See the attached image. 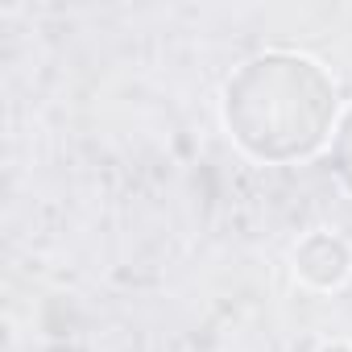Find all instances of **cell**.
<instances>
[{
    "mask_svg": "<svg viewBox=\"0 0 352 352\" xmlns=\"http://www.w3.org/2000/svg\"><path fill=\"white\" fill-rule=\"evenodd\" d=\"M331 170H336V179L344 183V191L352 195V108L336 124V137H331Z\"/></svg>",
    "mask_w": 352,
    "mask_h": 352,
    "instance_id": "obj_2",
    "label": "cell"
},
{
    "mask_svg": "<svg viewBox=\"0 0 352 352\" xmlns=\"http://www.w3.org/2000/svg\"><path fill=\"white\" fill-rule=\"evenodd\" d=\"M336 116V87L315 58L257 54L224 87V124L232 141L261 162L315 153Z\"/></svg>",
    "mask_w": 352,
    "mask_h": 352,
    "instance_id": "obj_1",
    "label": "cell"
}]
</instances>
